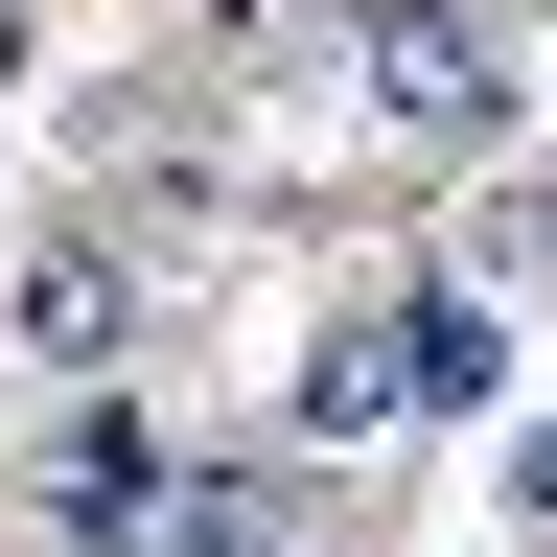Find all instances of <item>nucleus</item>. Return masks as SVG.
<instances>
[{
    "label": "nucleus",
    "mask_w": 557,
    "mask_h": 557,
    "mask_svg": "<svg viewBox=\"0 0 557 557\" xmlns=\"http://www.w3.org/2000/svg\"><path fill=\"white\" fill-rule=\"evenodd\" d=\"M348 116H372L395 163L487 186V163H511V24H487V0H372V70H348Z\"/></svg>",
    "instance_id": "f257e3e1"
},
{
    "label": "nucleus",
    "mask_w": 557,
    "mask_h": 557,
    "mask_svg": "<svg viewBox=\"0 0 557 557\" xmlns=\"http://www.w3.org/2000/svg\"><path fill=\"white\" fill-rule=\"evenodd\" d=\"M465 395H487V278H395V302H348L325 372H302L325 442H372V418H465Z\"/></svg>",
    "instance_id": "f03ea898"
},
{
    "label": "nucleus",
    "mask_w": 557,
    "mask_h": 557,
    "mask_svg": "<svg viewBox=\"0 0 557 557\" xmlns=\"http://www.w3.org/2000/svg\"><path fill=\"white\" fill-rule=\"evenodd\" d=\"M139 325H163V278H139V233H116V209H47V233L0 256V348H24V372H70V395H94Z\"/></svg>",
    "instance_id": "7ed1b4c3"
},
{
    "label": "nucleus",
    "mask_w": 557,
    "mask_h": 557,
    "mask_svg": "<svg viewBox=\"0 0 557 557\" xmlns=\"http://www.w3.org/2000/svg\"><path fill=\"white\" fill-rule=\"evenodd\" d=\"M233 70L256 94H348L372 70V0H233Z\"/></svg>",
    "instance_id": "20e7f679"
},
{
    "label": "nucleus",
    "mask_w": 557,
    "mask_h": 557,
    "mask_svg": "<svg viewBox=\"0 0 557 557\" xmlns=\"http://www.w3.org/2000/svg\"><path fill=\"white\" fill-rule=\"evenodd\" d=\"M465 278H487V302H534V278H557V186H534V163L465 186Z\"/></svg>",
    "instance_id": "39448f33"
},
{
    "label": "nucleus",
    "mask_w": 557,
    "mask_h": 557,
    "mask_svg": "<svg viewBox=\"0 0 557 557\" xmlns=\"http://www.w3.org/2000/svg\"><path fill=\"white\" fill-rule=\"evenodd\" d=\"M139 534H163V557H278V487H256V465H209V487H163Z\"/></svg>",
    "instance_id": "423d86ee"
},
{
    "label": "nucleus",
    "mask_w": 557,
    "mask_h": 557,
    "mask_svg": "<svg viewBox=\"0 0 557 557\" xmlns=\"http://www.w3.org/2000/svg\"><path fill=\"white\" fill-rule=\"evenodd\" d=\"M511 511H534V534H557V418H534V442H511Z\"/></svg>",
    "instance_id": "0eeeda50"
},
{
    "label": "nucleus",
    "mask_w": 557,
    "mask_h": 557,
    "mask_svg": "<svg viewBox=\"0 0 557 557\" xmlns=\"http://www.w3.org/2000/svg\"><path fill=\"white\" fill-rule=\"evenodd\" d=\"M0 94H24V0H0Z\"/></svg>",
    "instance_id": "6e6552de"
}]
</instances>
